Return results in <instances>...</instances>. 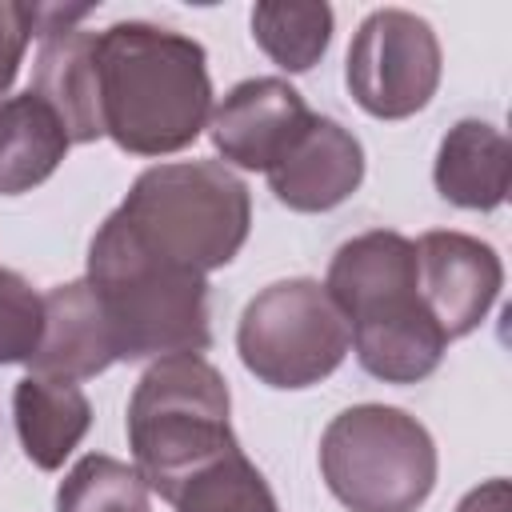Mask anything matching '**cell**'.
Instances as JSON below:
<instances>
[{
  "label": "cell",
  "instance_id": "1",
  "mask_svg": "<svg viewBox=\"0 0 512 512\" xmlns=\"http://www.w3.org/2000/svg\"><path fill=\"white\" fill-rule=\"evenodd\" d=\"M96 92L104 136L128 156H172L196 144L212 116V76L200 40L116 20L96 32Z\"/></svg>",
  "mask_w": 512,
  "mask_h": 512
},
{
  "label": "cell",
  "instance_id": "2",
  "mask_svg": "<svg viewBox=\"0 0 512 512\" xmlns=\"http://www.w3.org/2000/svg\"><path fill=\"white\" fill-rule=\"evenodd\" d=\"M328 296L348 320L360 368L384 384H420L448 352L444 328L416 288V240L372 228L336 248L324 276Z\"/></svg>",
  "mask_w": 512,
  "mask_h": 512
},
{
  "label": "cell",
  "instance_id": "3",
  "mask_svg": "<svg viewBox=\"0 0 512 512\" xmlns=\"http://www.w3.org/2000/svg\"><path fill=\"white\" fill-rule=\"evenodd\" d=\"M84 280L108 320L116 364L204 352L212 344L208 276L148 252L116 212H108L88 244Z\"/></svg>",
  "mask_w": 512,
  "mask_h": 512
},
{
  "label": "cell",
  "instance_id": "4",
  "mask_svg": "<svg viewBox=\"0 0 512 512\" xmlns=\"http://www.w3.org/2000/svg\"><path fill=\"white\" fill-rule=\"evenodd\" d=\"M232 392L224 372L200 352L160 356L144 368L128 400V448L132 468L160 500H176L180 488L236 452Z\"/></svg>",
  "mask_w": 512,
  "mask_h": 512
},
{
  "label": "cell",
  "instance_id": "5",
  "mask_svg": "<svg viewBox=\"0 0 512 512\" xmlns=\"http://www.w3.org/2000/svg\"><path fill=\"white\" fill-rule=\"evenodd\" d=\"M116 216L160 260L208 276L244 248L252 192L224 160H172L144 168Z\"/></svg>",
  "mask_w": 512,
  "mask_h": 512
},
{
  "label": "cell",
  "instance_id": "6",
  "mask_svg": "<svg viewBox=\"0 0 512 512\" xmlns=\"http://www.w3.org/2000/svg\"><path fill=\"white\" fill-rule=\"evenodd\" d=\"M436 468L432 432L396 404H352L320 436V476L348 512H416Z\"/></svg>",
  "mask_w": 512,
  "mask_h": 512
},
{
  "label": "cell",
  "instance_id": "7",
  "mask_svg": "<svg viewBox=\"0 0 512 512\" xmlns=\"http://www.w3.org/2000/svg\"><path fill=\"white\" fill-rule=\"evenodd\" d=\"M240 364L268 388L300 392L328 380L352 352L348 320L312 276L260 288L236 324Z\"/></svg>",
  "mask_w": 512,
  "mask_h": 512
},
{
  "label": "cell",
  "instance_id": "8",
  "mask_svg": "<svg viewBox=\"0 0 512 512\" xmlns=\"http://www.w3.org/2000/svg\"><path fill=\"white\" fill-rule=\"evenodd\" d=\"M444 56L432 24L408 8H376L360 20L344 60L352 100L376 120H408L432 104Z\"/></svg>",
  "mask_w": 512,
  "mask_h": 512
},
{
  "label": "cell",
  "instance_id": "9",
  "mask_svg": "<svg viewBox=\"0 0 512 512\" xmlns=\"http://www.w3.org/2000/svg\"><path fill=\"white\" fill-rule=\"evenodd\" d=\"M416 288L448 340L480 328L504 288V264L480 236L436 228L416 240Z\"/></svg>",
  "mask_w": 512,
  "mask_h": 512
},
{
  "label": "cell",
  "instance_id": "10",
  "mask_svg": "<svg viewBox=\"0 0 512 512\" xmlns=\"http://www.w3.org/2000/svg\"><path fill=\"white\" fill-rule=\"evenodd\" d=\"M92 4L76 8H40L36 20V64L32 92L52 104L72 144H92L104 136L100 124V92H96V32L84 28Z\"/></svg>",
  "mask_w": 512,
  "mask_h": 512
},
{
  "label": "cell",
  "instance_id": "11",
  "mask_svg": "<svg viewBox=\"0 0 512 512\" xmlns=\"http://www.w3.org/2000/svg\"><path fill=\"white\" fill-rule=\"evenodd\" d=\"M312 108L284 76H248L212 104L208 136L224 164L268 172L308 128Z\"/></svg>",
  "mask_w": 512,
  "mask_h": 512
},
{
  "label": "cell",
  "instance_id": "12",
  "mask_svg": "<svg viewBox=\"0 0 512 512\" xmlns=\"http://www.w3.org/2000/svg\"><path fill=\"white\" fill-rule=\"evenodd\" d=\"M272 196L292 212H328L344 204L364 180V144L352 128L312 112L292 148L264 172Z\"/></svg>",
  "mask_w": 512,
  "mask_h": 512
},
{
  "label": "cell",
  "instance_id": "13",
  "mask_svg": "<svg viewBox=\"0 0 512 512\" xmlns=\"http://www.w3.org/2000/svg\"><path fill=\"white\" fill-rule=\"evenodd\" d=\"M112 364H116V348H112V332H108V320L100 312L92 284L80 276V280L48 288L44 332H40L36 356L28 360V372L80 384V380L108 372Z\"/></svg>",
  "mask_w": 512,
  "mask_h": 512
},
{
  "label": "cell",
  "instance_id": "14",
  "mask_svg": "<svg viewBox=\"0 0 512 512\" xmlns=\"http://www.w3.org/2000/svg\"><path fill=\"white\" fill-rule=\"evenodd\" d=\"M508 168H512V144L508 136L488 120H456L432 164L436 192L468 212H492L508 200Z\"/></svg>",
  "mask_w": 512,
  "mask_h": 512
},
{
  "label": "cell",
  "instance_id": "15",
  "mask_svg": "<svg viewBox=\"0 0 512 512\" xmlns=\"http://www.w3.org/2000/svg\"><path fill=\"white\" fill-rule=\"evenodd\" d=\"M12 420L24 456L40 472H56L88 436L92 404L80 384L28 372L12 388Z\"/></svg>",
  "mask_w": 512,
  "mask_h": 512
},
{
  "label": "cell",
  "instance_id": "16",
  "mask_svg": "<svg viewBox=\"0 0 512 512\" xmlns=\"http://www.w3.org/2000/svg\"><path fill=\"white\" fill-rule=\"evenodd\" d=\"M68 148L72 140L60 116L32 88L0 100V196L40 188L60 168Z\"/></svg>",
  "mask_w": 512,
  "mask_h": 512
},
{
  "label": "cell",
  "instance_id": "17",
  "mask_svg": "<svg viewBox=\"0 0 512 512\" xmlns=\"http://www.w3.org/2000/svg\"><path fill=\"white\" fill-rule=\"evenodd\" d=\"M252 40L284 72H308L324 60L332 44L328 4H256Z\"/></svg>",
  "mask_w": 512,
  "mask_h": 512
},
{
  "label": "cell",
  "instance_id": "18",
  "mask_svg": "<svg viewBox=\"0 0 512 512\" xmlns=\"http://www.w3.org/2000/svg\"><path fill=\"white\" fill-rule=\"evenodd\" d=\"M56 512H152V504L148 484L132 464L88 452L64 472L56 488Z\"/></svg>",
  "mask_w": 512,
  "mask_h": 512
},
{
  "label": "cell",
  "instance_id": "19",
  "mask_svg": "<svg viewBox=\"0 0 512 512\" xmlns=\"http://www.w3.org/2000/svg\"><path fill=\"white\" fill-rule=\"evenodd\" d=\"M176 512H280L264 472L236 448L196 472L180 496L172 500Z\"/></svg>",
  "mask_w": 512,
  "mask_h": 512
},
{
  "label": "cell",
  "instance_id": "20",
  "mask_svg": "<svg viewBox=\"0 0 512 512\" xmlns=\"http://www.w3.org/2000/svg\"><path fill=\"white\" fill-rule=\"evenodd\" d=\"M44 332V296L12 268H0V368L28 364Z\"/></svg>",
  "mask_w": 512,
  "mask_h": 512
},
{
  "label": "cell",
  "instance_id": "21",
  "mask_svg": "<svg viewBox=\"0 0 512 512\" xmlns=\"http://www.w3.org/2000/svg\"><path fill=\"white\" fill-rule=\"evenodd\" d=\"M36 20H40V8L32 4H16V0H0V96L12 88L20 64H24V52L36 36Z\"/></svg>",
  "mask_w": 512,
  "mask_h": 512
},
{
  "label": "cell",
  "instance_id": "22",
  "mask_svg": "<svg viewBox=\"0 0 512 512\" xmlns=\"http://www.w3.org/2000/svg\"><path fill=\"white\" fill-rule=\"evenodd\" d=\"M456 512H512L508 480H504V476L484 480L480 488H472V492H468V496L456 504Z\"/></svg>",
  "mask_w": 512,
  "mask_h": 512
}]
</instances>
